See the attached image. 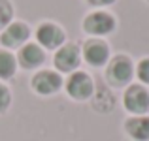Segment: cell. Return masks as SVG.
Instances as JSON below:
<instances>
[{
	"label": "cell",
	"mask_w": 149,
	"mask_h": 141,
	"mask_svg": "<svg viewBox=\"0 0 149 141\" xmlns=\"http://www.w3.org/2000/svg\"><path fill=\"white\" fill-rule=\"evenodd\" d=\"M115 17L108 11H93L83 19V30L91 36H108L115 30Z\"/></svg>",
	"instance_id": "277c9868"
},
{
	"label": "cell",
	"mask_w": 149,
	"mask_h": 141,
	"mask_svg": "<svg viewBox=\"0 0 149 141\" xmlns=\"http://www.w3.org/2000/svg\"><path fill=\"white\" fill-rule=\"evenodd\" d=\"M66 92L72 100L85 102L95 94V81L87 72H74L66 79Z\"/></svg>",
	"instance_id": "7a4b0ae2"
},
{
	"label": "cell",
	"mask_w": 149,
	"mask_h": 141,
	"mask_svg": "<svg viewBox=\"0 0 149 141\" xmlns=\"http://www.w3.org/2000/svg\"><path fill=\"white\" fill-rule=\"evenodd\" d=\"M136 75H138V79L142 81L143 85H149V57L142 58V60L138 62V66L134 68Z\"/></svg>",
	"instance_id": "9a60e30c"
},
{
	"label": "cell",
	"mask_w": 149,
	"mask_h": 141,
	"mask_svg": "<svg viewBox=\"0 0 149 141\" xmlns=\"http://www.w3.org/2000/svg\"><path fill=\"white\" fill-rule=\"evenodd\" d=\"M132 75H134V64L127 55H117L109 60L108 70H106V81L111 87H125L130 85Z\"/></svg>",
	"instance_id": "6da1fadb"
},
{
	"label": "cell",
	"mask_w": 149,
	"mask_h": 141,
	"mask_svg": "<svg viewBox=\"0 0 149 141\" xmlns=\"http://www.w3.org/2000/svg\"><path fill=\"white\" fill-rule=\"evenodd\" d=\"M125 130L134 141H149V117L136 115L125 120Z\"/></svg>",
	"instance_id": "8fae6325"
},
{
	"label": "cell",
	"mask_w": 149,
	"mask_h": 141,
	"mask_svg": "<svg viewBox=\"0 0 149 141\" xmlns=\"http://www.w3.org/2000/svg\"><path fill=\"white\" fill-rule=\"evenodd\" d=\"M17 62H19V66L25 68V70L40 68V66L45 62V53L38 44H25L21 49H19Z\"/></svg>",
	"instance_id": "30bf717a"
},
{
	"label": "cell",
	"mask_w": 149,
	"mask_h": 141,
	"mask_svg": "<svg viewBox=\"0 0 149 141\" xmlns=\"http://www.w3.org/2000/svg\"><path fill=\"white\" fill-rule=\"evenodd\" d=\"M123 105L132 115H146L149 111V91L143 85H128L123 94Z\"/></svg>",
	"instance_id": "3957f363"
},
{
	"label": "cell",
	"mask_w": 149,
	"mask_h": 141,
	"mask_svg": "<svg viewBox=\"0 0 149 141\" xmlns=\"http://www.w3.org/2000/svg\"><path fill=\"white\" fill-rule=\"evenodd\" d=\"M91 6H109V4H113L115 0H87Z\"/></svg>",
	"instance_id": "e0dca14e"
},
{
	"label": "cell",
	"mask_w": 149,
	"mask_h": 141,
	"mask_svg": "<svg viewBox=\"0 0 149 141\" xmlns=\"http://www.w3.org/2000/svg\"><path fill=\"white\" fill-rule=\"evenodd\" d=\"M55 68L62 73H74L77 70L81 62V53L79 47L76 44H64L62 47H58L57 53H55Z\"/></svg>",
	"instance_id": "8992f818"
},
{
	"label": "cell",
	"mask_w": 149,
	"mask_h": 141,
	"mask_svg": "<svg viewBox=\"0 0 149 141\" xmlns=\"http://www.w3.org/2000/svg\"><path fill=\"white\" fill-rule=\"evenodd\" d=\"M83 58L87 64L100 68V66L108 64L109 60V45L104 40H96V38L87 40L83 45Z\"/></svg>",
	"instance_id": "9c48e42d"
},
{
	"label": "cell",
	"mask_w": 149,
	"mask_h": 141,
	"mask_svg": "<svg viewBox=\"0 0 149 141\" xmlns=\"http://www.w3.org/2000/svg\"><path fill=\"white\" fill-rule=\"evenodd\" d=\"M11 104V92L4 83H0V113H6Z\"/></svg>",
	"instance_id": "2e32d148"
},
{
	"label": "cell",
	"mask_w": 149,
	"mask_h": 141,
	"mask_svg": "<svg viewBox=\"0 0 149 141\" xmlns=\"http://www.w3.org/2000/svg\"><path fill=\"white\" fill-rule=\"evenodd\" d=\"M29 38H30L29 25L17 21V23H10V25L2 30V34H0V44L4 47H8V49H15V47L21 49V47L26 44Z\"/></svg>",
	"instance_id": "ba28073f"
},
{
	"label": "cell",
	"mask_w": 149,
	"mask_h": 141,
	"mask_svg": "<svg viewBox=\"0 0 149 141\" xmlns=\"http://www.w3.org/2000/svg\"><path fill=\"white\" fill-rule=\"evenodd\" d=\"M113 104H115V98L108 91V87H100L96 94H93V105H95L96 111L109 113L113 109Z\"/></svg>",
	"instance_id": "7c38bea8"
},
{
	"label": "cell",
	"mask_w": 149,
	"mask_h": 141,
	"mask_svg": "<svg viewBox=\"0 0 149 141\" xmlns=\"http://www.w3.org/2000/svg\"><path fill=\"white\" fill-rule=\"evenodd\" d=\"M17 72V58L6 49H0V79H11Z\"/></svg>",
	"instance_id": "4fadbf2b"
},
{
	"label": "cell",
	"mask_w": 149,
	"mask_h": 141,
	"mask_svg": "<svg viewBox=\"0 0 149 141\" xmlns=\"http://www.w3.org/2000/svg\"><path fill=\"white\" fill-rule=\"evenodd\" d=\"M32 91L40 96H51V94L58 92L62 87V77L61 73L53 72V70H40L38 73H34L32 81Z\"/></svg>",
	"instance_id": "5b68a950"
},
{
	"label": "cell",
	"mask_w": 149,
	"mask_h": 141,
	"mask_svg": "<svg viewBox=\"0 0 149 141\" xmlns=\"http://www.w3.org/2000/svg\"><path fill=\"white\" fill-rule=\"evenodd\" d=\"M36 40L38 45H42L44 49H58L64 45L66 34L55 23H42L36 28Z\"/></svg>",
	"instance_id": "52a82bcc"
},
{
	"label": "cell",
	"mask_w": 149,
	"mask_h": 141,
	"mask_svg": "<svg viewBox=\"0 0 149 141\" xmlns=\"http://www.w3.org/2000/svg\"><path fill=\"white\" fill-rule=\"evenodd\" d=\"M13 19V6L10 0H0V30H4Z\"/></svg>",
	"instance_id": "5bb4252c"
}]
</instances>
